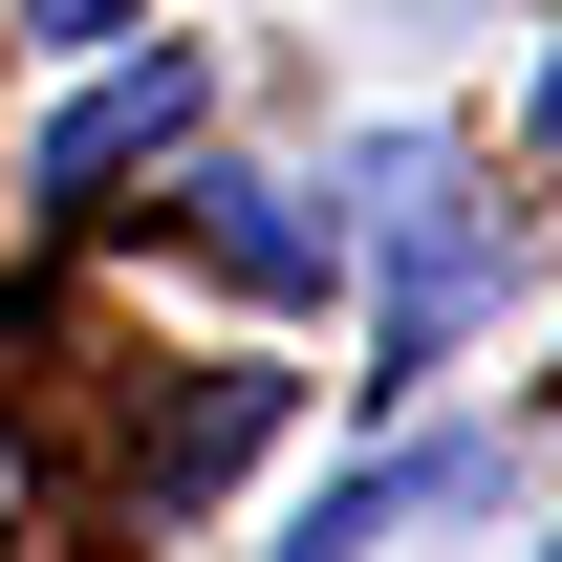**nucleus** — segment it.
I'll return each instance as SVG.
<instances>
[{
    "label": "nucleus",
    "instance_id": "f257e3e1",
    "mask_svg": "<svg viewBox=\"0 0 562 562\" xmlns=\"http://www.w3.org/2000/svg\"><path fill=\"white\" fill-rule=\"evenodd\" d=\"M325 216V260H347V303H368V412H412L432 368H454V325L497 303V260H519V195H497L454 131H368L347 151V195H303Z\"/></svg>",
    "mask_w": 562,
    "mask_h": 562
},
{
    "label": "nucleus",
    "instance_id": "f03ea898",
    "mask_svg": "<svg viewBox=\"0 0 562 562\" xmlns=\"http://www.w3.org/2000/svg\"><path fill=\"white\" fill-rule=\"evenodd\" d=\"M195 131H216V66H195V44H151V66H87L66 109L22 131V195H44V216H109L131 173H173Z\"/></svg>",
    "mask_w": 562,
    "mask_h": 562
},
{
    "label": "nucleus",
    "instance_id": "7ed1b4c3",
    "mask_svg": "<svg viewBox=\"0 0 562 562\" xmlns=\"http://www.w3.org/2000/svg\"><path fill=\"white\" fill-rule=\"evenodd\" d=\"M497 497H519V432H412V454L325 476V497H303L260 562H368V541H412V519H497Z\"/></svg>",
    "mask_w": 562,
    "mask_h": 562
},
{
    "label": "nucleus",
    "instance_id": "20e7f679",
    "mask_svg": "<svg viewBox=\"0 0 562 562\" xmlns=\"http://www.w3.org/2000/svg\"><path fill=\"white\" fill-rule=\"evenodd\" d=\"M173 238H195L216 281H260V303H347V260H325V216L281 195V173H238V151H173Z\"/></svg>",
    "mask_w": 562,
    "mask_h": 562
},
{
    "label": "nucleus",
    "instance_id": "39448f33",
    "mask_svg": "<svg viewBox=\"0 0 562 562\" xmlns=\"http://www.w3.org/2000/svg\"><path fill=\"white\" fill-rule=\"evenodd\" d=\"M0 22H22V44H66V66H87V44H131V0H0Z\"/></svg>",
    "mask_w": 562,
    "mask_h": 562
},
{
    "label": "nucleus",
    "instance_id": "423d86ee",
    "mask_svg": "<svg viewBox=\"0 0 562 562\" xmlns=\"http://www.w3.org/2000/svg\"><path fill=\"white\" fill-rule=\"evenodd\" d=\"M519 151H562V66H541V87H519Z\"/></svg>",
    "mask_w": 562,
    "mask_h": 562
},
{
    "label": "nucleus",
    "instance_id": "0eeeda50",
    "mask_svg": "<svg viewBox=\"0 0 562 562\" xmlns=\"http://www.w3.org/2000/svg\"><path fill=\"white\" fill-rule=\"evenodd\" d=\"M541 562H562V541H541Z\"/></svg>",
    "mask_w": 562,
    "mask_h": 562
}]
</instances>
